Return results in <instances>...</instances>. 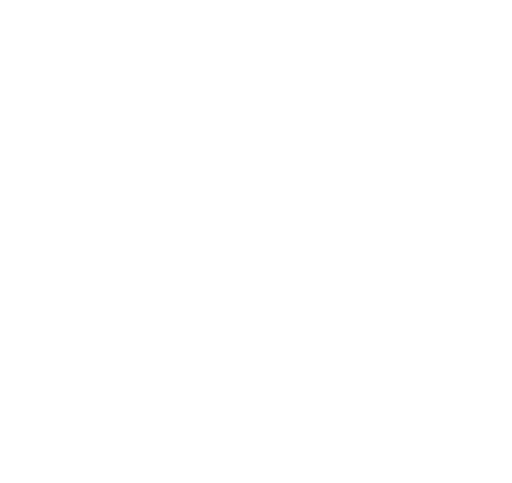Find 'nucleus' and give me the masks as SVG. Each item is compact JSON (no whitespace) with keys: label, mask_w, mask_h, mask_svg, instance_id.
Masks as SVG:
<instances>
[]
</instances>
